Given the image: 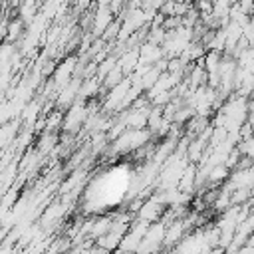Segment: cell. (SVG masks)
Segmentation results:
<instances>
[]
</instances>
